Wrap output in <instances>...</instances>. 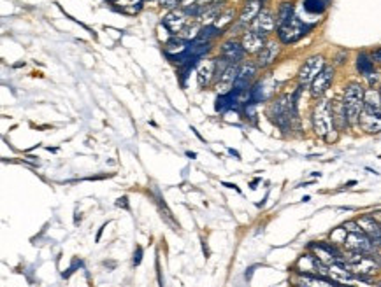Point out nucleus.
<instances>
[{"label":"nucleus","instance_id":"obj_1","mask_svg":"<svg viewBox=\"0 0 381 287\" xmlns=\"http://www.w3.org/2000/svg\"><path fill=\"white\" fill-rule=\"evenodd\" d=\"M313 130L318 137L325 138L327 142H334L337 138L336 133V121H334V111L332 103L329 100L321 98L316 103L313 111Z\"/></svg>","mask_w":381,"mask_h":287},{"label":"nucleus","instance_id":"obj_2","mask_svg":"<svg viewBox=\"0 0 381 287\" xmlns=\"http://www.w3.org/2000/svg\"><path fill=\"white\" fill-rule=\"evenodd\" d=\"M267 116L279 130L288 131L291 128V119L297 118V111L294 107L290 95H281L267 107Z\"/></svg>","mask_w":381,"mask_h":287},{"label":"nucleus","instance_id":"obj_3","mask_svg":"<svg viewBox=\"0 0 381 287\" xmlns=\"http://www.w3.org/2000/svg\"><path fill=\"white\" fill-rule=\"evenodd\" d=\"M364 88L359 83H349L344 88L343 96V107L346 112V119L348 125H357L359 118L364 111Z\"/></svg>","mask_w":381,"mask_h":287},{"label":"nucleus","instance_id":"obj_4","mask_svg":"<svg viewBox=\"0 0 381 287\" xmlns=\"http://www.w3.org/2000/svg\"><path fill=\"white\" fill-rule=\"evenodd\" d=\"M311 28L313 25H306L299 16H294L281 26H278V39L281 44H294L299 39L304 37Z\"/></svg>","mask_w":381,"mask_h":287},{"label":"nucleus","instance_id":"obj_5","mask_svg":"<svg viewBox=\"0 0 381 287\" xmlns=\"http://www.w3.org/2000/svg\"><path fill=\"white\" fill-rule=\"evenodd\" d=\"M325 68V58L321 54H314V56L308 58V60L302 63L301 70H299V84L301 86H308L316 79V76Z\"/></svg>","mask_w":381,"mask_h":287},{"label":"nucleus","instance_id":"obj_6","mask_svg":"<svg viewBox=\"0 0 381 287\" xmlns=\"http://www.w3.org/2000/svg\"><path fill=\"white\" fill-rule=\"evenodd\" d=\"M344 247L351 252H360V254H365V256H371L372 252L376 250V245L371 240V236H367L365 233H362V231H360V233H348Z\"/></svg>","mask_w":381,"mask_h":287},{"label":"nucleus","instance_id":"obj_7","mask_svg":"<svg viewBox=\"0 0 381 287\" xmlns=\"http://www.w3.org/2000/svg\"><path fill=\"white\" fill-rule=\"evenodd\" d=\"M188 21H190V18H188V14L185 13V9H183V7H178V9L169 11V13L165 14V18L162 19V25L165 26L172 35H180V32L188 25Z\"/></svg>","mask_w":381,"mask_h":287},{"label":"nucleus","instance_id":"obj_8","mask_svg":"<svg viewBox=\"0 0 381 287\" xmlns=\"http://www.w3.org/2000/svg\"><path fill=\"white\" fill-rule=\"evenodd\" d=\"M309 249L313 250V254L316 256L321 263H325V265H329V266L332 265L334 261H337V259H344L343 254L337 249V245H334V243L316 242V243H311Z\"/></svg>","mask_w":381,"mask_h":287},{"label":"nucleus","instance_id":"obj_9","mask_svg":"<svg viewBox=\"0 0 381 287\" xmlns=\"http://www.w3.org/2000/svg\"><path fill=\"white\" fill-rule=\"evenodd\" d=\"M279 51H281V46L276 41H267L266 46L260 49L258 53L255 54V63L258 68H267L271 67L276 61V58L279 56Z\"/></svg>","mask_w":381,"mask_h":287},{"label":"nucleus","instance_id":"obj_10","mask_svg":"<svg viewBox=\"0 0 381 287\" xmlns=\"http://www.w3.org/2000/svg\"><path fill=\"white\" fill-rule=\"evenodd\" d=\"M334 81V67L325 65V68L316 76V79L311 83V96L313 98H321L329 91L330 84Z\"/></svg>","mask_w":381,"mask_h":287},{"label":"nucleus","instance_id":"obj_11","mask_svg":"<svg viewBox=\"0 0 381 287\" xmlns=\"http://www.w3.org/2000/svg\"><path fill=\"white\" fill-rule=\"evenodd\" d=\"M256 72H258V67L256 63H251V61H246V63L239 65V74H237V79L234 83V90L236 91H246L251 88V83L256 77Z\"/></svg>","mask_w":381,"mask_h":287},{"label":"nucleus","instance_id":"obj_12","mask_svg":"<svg viewBox=\"0 0 381 287\" xmlns=\"http://www.w3.org/2000/svg\"><path fill=\"white\" fill-rule=\"evenodd\" d=\"M244 54H246V51H244L243 44L234 41V39H230V41H225L223 44H221V48H220V56L223 58V60H227L230 65L243 63Z\"/></svg>","mask_w":381,"mask_h":287},{"label":"nucleus","instance_id":"obj_13","mask_svg":"<svg viewBox=\"0 0 381 287\" xmlns=\"http://www.w3.org/2000/svg\"><path fill=\"white\" fill-rule=\"evenodd\" d=\"M216 81V58H208L197 68V83L200 88H209Z\"/></svg>","mask_w":381,"mask_h":287},{"label":"nucleus","instance_id":"obj_14","mask_svg":"<svg viewBox=\"0 0 381 287\" xmlns=\"http://www.w3.org/2000/svg\"><path fill=\"white\" fill-rule=\"evenodd\" d=\"M262 2L263 0H246L239 13V18H237V26L246 28L248 25H251L262 11Z\"/></svg>","mask_w":381,"mask_h":287},{"label":"nucleus","instance_id":"obj_15","mask_svg":"<svg viewBox=\"0 0 381 287\" xmlns=\"http://www.w3.org/2000/svg\"><path fill=\"white\" fill-rule=\"evenodd\" d=\"M266 42H267V35H262V33L255 32V30H251V28L244 30L243 37H241V44H243L244 51L248 54H256L263 46H266Z\"/></svg>","mask_w":381,"mask_h":287},{"label":"nucleus","instance_id":"obj_16","mask_svg":"<svg viewBox=\"0 0 381 287\" xmlns=\"http://www.w3.org/2000/svg\"><path fill=\"white\" fill-rule=\"evenodd\" d=\"M274 28H276V18L272 16V13L269 9L260 11V14L255 18V21L251 23V30L262 33V35H269Z\"/></svg>","mask_w":381,"mask_h":287},{"label":"nucleus","instance_id":"obj_17","mask_svg":"<svg viewBox=\"0 0 381 287\" xmlns=\"http://www.w3.org/2000/svg\"><path fill=\"white\" fill-rule=\"evenodd\" d=\"M359 125L364 131L367 133H379L381 131V112H372V111H362L359 118Z\"/></svg>","mask_w":381,"mask_h":287},{"label":"nucleus","instance_id":"obj_18","mask_svg":"<svg viewBox=\"0 0 381 287\" xmlns=\"http://www.w3.org/2000/svg\"><path fill=\"white\" fill-rule=\"evenodd\" d=\"M237 74H239V65H228V67L223 70V74L220 76V79L216 81L218 90H220V88H223L225 93L234 90V83L237 79Z\"/></svg>","mask_w":381,"mask_h":287},{"label":"nucleus","instance_id":"obj_19","mask_svg":"<svg viewBox=\"0 0 381 287\" xmlns=\"http://www.w3.org/2000/svg\"><path fill=\"white\" fill-rule=\"evenodd\" d=\"M223 0H218V2L211 4V6L204 7V11H202L200 18L197 19V21H200L202 25H213V23L216 21L218 16H220L221 13L225 11V6H223Z\"/></svg>","mask_w":381,"mask_h":287},{"label":"nucleus","instance_id":"obj_20","mask_svg":"<svg viewBox=\"0 0 381 287\" xmlns=\"http://www.w3.org/2000/svg\"><path fill=\"white\" fill-rule=\"evenodd\" d=\"M188 44H190V42H186L185 39H181L180 35H172L169 41L165 42L163 49H165L167 58H169V56H178V54L185 53V49L188 48Z\"/></svg>","mask_w":381,"mask_h":287},{"label":"nucleus","instance_id":"obj_21","mask_svg":"<svg viewBox=\"0 0 381 287\" xmlns=\"http://www.w3.org/2000/svg\"><path fill=\"white\" fill-rule=\"evenodd\" d=\"M364 109L372 112H381V93L374 88L364 91Z\"/></svg>","mask_w":381,"mask_h":287},{"label":"nucleus","instance_id":"obj_22","mask_svg":"<svg viewBox=\"0 0 381 287\" xmlns=\"http://www.w3.org/2000/svg\"><path fill=\"white\" fill-rule=\"evenodd\" d=\"M200 28H202V23L197 21V19H193V21H188V25L185 26V28L180 32V37L185 39L186 42H193L197 41V37H199L200 33Z\"/></svg>","mask_w":381,"mask_h":287},{"label":"nucleus","instance_id":"obj_23","mask_svg":"<svg viewBox=\"0 0 381 287\" xmlns=\"http://www.w3.org/2000/svg\"><path fill=\"white\" fill-rule=\"evenodd\" d=\"M294 4L291 2H283L279 4L278 13H276V26H281L283 23H286L290 18H294Z\"/></svg>","mask_w":381,"mask_h":287},{"label":"nucleus","instance_id":"obj_24","mask_svg":"<svg viewBox=\"0 0 381 287\" xmlns=\"http://www.w3.org/2000/svg\"><path fill=\"white\" fill-rule=\"evenodd\" d=\"M357 70L365 77L374 72V61H372V58L367 53H360L357 56Z\"/></svg>","mask_w":381,"mask_h":287},{"label":"nucleus","instance_id":"obj_25","mask_svg":"<svg viewBox=\"0 0 381 287\" xmlns=\"http://www.w3.org/2000/svg\"><path fill=\"white\" fill-rule=\"evenodd\" d=\"M234 102H236V93H234V90L228 91V93H221V95L216 98V111L223 114V112L230 111V109L234 107Z\"/></svg>","mask_w":381,"mask_h":287},{"label":"nucleus","instance_id":"obj_26","mask_svg":"<svg viewBox=\"0 0 381 287\" xmlns=\"http://www.w3.org/2000/svg\"><path fill=\"white\" fill-rule=\"evenodd\" d=\"M221 30H218L215 25H202L200 28V33L199 37H197V41L199 42H206V44H211V41H215L216 37L221 35Z\"/></svg>","mask_w":381,"mask_h":287},{"label":"nucleus","instance_id":"obj_27","mask_svg":"<svg viewBox=\"0 0 381 287\" xmlns=\"http://www.w3.org/2000/svg\"><path fill=\"white\" fill-rule=\"evenodd\" d=\"M234 19H236V11L234 9H225L223 13L218 16V19L213 23V25H215L218 30H221V32H223L225 28H228V26L234 23Z\"/></svg>","mask_w":381,"mask_h":287},{"label":"nucleus","instance_id":"obj_28","mask_svg":"<svg viewBox=\"0 0 381 287\" xmlns=\"http://www.w3.org/2000/svg\"><path fill=\"white\" fill-rule=\"evenodd\" d=\"M304 9L308 11V13L320 14V13H324L325 4H324V0H304Z\"/></svg>","mask_w":381,"mask_h":287},{"label":"nucleus","instance_id":"obj_29","mask_svg":"<svg viewBox=\"0 0 381 287\" xmlns=\"http://www.w3.org/2000/svg\"><path fill=\"white\" fill-rule=\"evenodd\" d=\"M346 236H348V231H346L344 226H341V228H336V230L330 233V240H332L334 245H339V243H343L344 245Z\"/></svg>","mask_w":381,"mask_h":287},{"label":"nucleus","instance_id":"obj_30","mask_svg":"<svg viewBox=\"0 0 381 287\" xmlns=\"http://www.w3.org/2000/svg\"><path fill=\"white\" fill-rule=\"evenodd\" d=\"M158 2H160V6L163 9H169V11H174L183 6V0H158Z\"/></svg>","mask_w":381,"mask_h":287},{"label":"nucleus","instance_id":"obj_31","mask_svg":"<svg viewBox=\"0 0 381 287\" xmlns=\"http://www.w3.org/2000/svg\"><path fill=\"white\" fill-rule=\"evenodd\" d=\"M343 226L346 228V231H348V233H360V231H362L357 221H348V223H344Z\"/></svg>","mask_w":381,"mask_h":287},{"label":"nucleus","instance_id":"obj_32","mask_svg":"<svg viewBox=\"0 0 381 287\" xmlns=\"http://www.w3.org/2000/svg\"><path fill=\"white\" fill-rule=\"evenodd\" d=\"M371 58H372V61H374V63H381V48L374 49V51L371 53Z\"/></svg>","mask_w":381,"mask_h":287},{"label":"nucleus","instance_id":"obj_33","mask_svg":"<svg viewBox=\"0 0 381 287\" xmlns=\"http://www.w3.org/2000/svg\"><path fill=\"white\" fill-rule=\"evenodd\" d=\"M142 259V247H137V250L134 252V265H139Z\"/></svg>","mask_w":381,"mask_h":287},{"label":"nucleus","instance_id":"obj_34","mask_svg":"<svg viewBox=\"0 0 381 287\" xmlns=\"http://www.w3.org/2000/svg\"><path fill=\"white\" fill-rule=\"evenodd\" d=\"M199 6H202V7H208V6H211V4H215V2H218V0H195Z\"/></svg>","mask_w":381,"mask_h":287},{"label":"nucleus","instance_id":"obj_35","mask_svg":"<svg viewBox=\"0 0 381 287\" xmlns=\"http://www.w3.org/2000/svg\"><path fill=\"white\" fill-rule=\"evenodd\" d=\"M378 287H381V280H379V282H378Z\"/></svg>","mask_w":381,"mask_h":287},{"label":"nucleus","instance_id":"obj_36","mask_svg":"<svg viewBox=\"0 0 381 287\" xmlns=\"http://www.w3.org/2000/svg\"><path fill=\"white\" fill-rule=\"evenodd\" d=\"M111 2H116V0H111Z\"/></svg>","mask_w":381,"mask_h":287},{"label":"nucleus","instance_id":"obj_37","mask_svg":"<svg viewBox=\"0 0 381 287\" xmlns=\"http://www.w3.org/2000/svg\"><path fill=\"white\" fill-rule=\"evenodd\" d=\"M379 93H381V90H379Z\"/></svg>","mask_w":381,"mask_h":287}]
</instances>
